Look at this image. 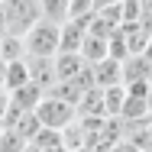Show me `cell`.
Here are the masks:
<instances>
[{
    "label": "cell",
    "instance_id": "cell-4",
    "mask_svg": "<svg viewBox=\"0 0 152 152\" xmlns=\"http://www.w3.org/2000/svg\"><path fill=\"white\" fill-rule=\"evenodd\" d=\"M91 16V13H88ZM88 16L81 20H65L58 26V52H81V42L88 36Z\"/></svg>",
    "mask_w": 152,
    "mask_h": 152
},
{
    "label": "cell",
    "instance_id": "cell-14",
    "mask_svg": "<svg viewBox=\"0 0 152 152\" xmlns=\"http://www.w3.org/2000/svg\"><path fill=\"white\" fill-rule=\"evenodd\" d=\"M29 146L23 136H16L13 129H0V152H23Z\"/></svg>",
    "mask_w": 152,
    "mask_h": 152
},
{
    "label": "cell",
    "instance_id": "cell-6",
    "mask_svg": "<svg viewBox=\"0 0 152 152\" xmlns=\"http://www.w3.org/2000/svg\"><path fill=\"white\" fill-rule=\"evenodd\" d=\"M29 68V84H36L39 91H52L55 88V58H26Z\"/></svg>",
    "mask_w": 152,
    "mask_h": 152
},
{
    "label": "cell",
    "instance_id": "cell-12",
    "mask_svg": "<svg viewBox=\"0 0 152 152\" xmlns=\"http://www.w3.org/2000/svg\"><path fill=\"white\" fill-rule=\"evenodd\" d=\"M23 58H26L23 36H3V39H0V61L10 65V61H23Z\"/></svg>",
    "mask_w": 152,
    "mask_h": 152
},
{
    "label": "cell",
    "instance_id": "cell-20",
    "mask_svg": "<svg viewBox=\"0 0 152 152\" xmlns=\"http://www.w3.org/2000/svg\"><path fill=\"white\" fill-rule=\"evenodd\" d=\"M136 3H142V0H136Z\"/></svg>",
    "mask_w": 152,
    "mask_h": 152
},
{
    "label": "cell",
    "instance_id": "cell-13",
    "mask_svg": "<svg viewBox=\"0 0 152 152\" xmlns=\"http://www.w3.org/2000/svg\"><path fill=\"white\" fill-rule=\"evenodd\" d=\"M39 10H42V20H52L61 26L71 13V0H39Z\"/></svg>",
    "mask_w": 152,
    "mask_h": 152
},
{
    "label": "cell",
    "instance_id": "cell-15",
    "mask_svg": "<svg viewBox=\"0 0 152 152\" xmlns=\"http://www.w3.org/2000/svg\"><path fill=\"white\" fill-rule=\"evenodd\" d=\"M88 13H94V0H71L68 20H81V16H88Z\"/></svg>",
    "mask_w": 152,
    "mask_h": 152
},
{
    "label": "cell",
    "instance_id": "cell-11",
    "mask_svg": "<svg viewBox=\"0 0 152 152\" xmlns=\"http://www.w3.org/2000/svg\"><path fill=\"white\" fill-rule=\"evenodd\" d=\"M104 94V117L107 120H120V110H123V100H126V88L117 84V88H107Z\"/></svg>",
    "mask_w": 152,
    "mask_h": 152
},
{
    "label": "cell",
    "instance_id": "cell-16",
    "mask_svg": "<svg viewBox=\"0 0 152 152\" xmlns=\"http://www.w3.org/2000/svg\"><path fill=\"white\" fill-rule=\"evenodd\" d=\"M113 3H120V0H94V13L104 10V7H113Z\"/></svg>",
    "mask_w": 152,
    "mask_h": 152
},
{
    "label": "cell",
    "instance_id": "cell-2",
    "mask_svg": "<svg viewBox=\"0 0 152 152\" xmlns=\"http://www.w3.org/2000/svg\"><path fill=\"white\" fill-rule=\"evenodd\" d=\"M3 16H7V36H26L42 20L39 0H3Z\"/></svg>",
    "mask_w": 152,
    "mask_h": 152
},
{
    "label": "cell",
    "instance_id": "cell-3",
    "mask_svg": "<svg viewBox=\"0 0 152 152\" xmlns=\"http://www.w3.org/2000/svg\"><path fill=\"white\" fill-rule=\"evenodd\" d=\"M32 113H36V120L42 123V129H55V133L68 129L71 123L78 120V110H75L71 104L58 100V97H52V94H45V97L39 100V107H36Z\"/></svg>",
    "mask_w": 152,
    "mask_h": 152
},
{
    "label": "cell",
    "instance_id": "cell-10",
    "mask_svg": "<svg viewBox=\"0 0 152 152\" xmlns=\"http://www.w3.org/2000/svg\"><path fill=\"white\" fill-rule=\"evenodd\" d=\"M84 65H97V61L107 58V39H97V36H84V42H81V52H78Z\"/></svg>",
    "mask_w": 152,
    "mask_h": 152
},
{
    "label": "cell",
    "instance_id": "cell-7",
    "mask_svg": "<svg viewBox=\"0 0 152 152\" xmlns=\"http://www.w3.org/2000/svg\"><path fill=\"white\" fill-rule=\"evenodd\" d=\"M149 81H152V61L146 55H129L123 61V88L149 84Z\"/></svg>",
    "mask_w": 152,
    "mask_h": 152
},
{
    "label": "cell",
    "instance_id": "cell-19",
    "mask_svg": "<svg viewBox=\"0 0 152 152\" xmlns=\"http://www.w3.org/2000/svg\"><path fill=\"white\" fill-rule=\"evenodd\" d=\"M146 139H149V149H152V120H149V126H146Z\"/></svg>",
    "mask_w": 152,
    "mask_h": 152
},
{
    "label": "cell",
    "instance_id": "cell-8",
    "mask_svg": "<svg viewBox=\"0 0 152 152\" xmlns=\"http://www.w3.org/2000/svg\"><path fill=\"white\" fill-rule=\"evenodd\" d=\"M84 68H88V65H84V58H81L78 52H58V55H55V84L78 78Z\"/></svg>",
    "mask_w": 152,
    "mask_h": 152
},
{
    "label": "cell",
    "instance_id": "cell-9",
    "mask_svg": "<svg viewBox=\"0 0 152 152\" xmlns=\"http://www.w3.org/2000/svg\"><path fill=\"white\" fill-rule=\"evenodd\" d=\"M26 84H29V68H26V58L3 65V91H7V94L20 91V88H26Z\"/></svg>",
    "mask_w": 152,
    "mask_h": 152
},
{
    "label": "cell",
    "instance_id": "cell-5",
    "mask_svg": "<svg viewBox=\"0 0 152 152\" xmlns=\"http://www.w3.org/2000/svg\"><path fill=\"white\" fill-rule=\"evenodd\" d=\"M88 68H91V78H94V88L97 91H107V88L123 84V61H117V58H104L97 65H88Z\"/></svg>",
    "mask_w": 152,
    "mask_h": 152
},
{
    "label": "cell",
    "instance_id": "cell-21",
    "mask_svg": "<svg viewBox=\"0 0 152 152\" xmlns=\"http://www.w3.org/2000/svg\"><path fill=\"white\" fill-rule=\"evenodd\" d=\"M0 3H3V0H0Z\"/></svg>",
    "mask_w": 152,
    "mask_h": 152
},
{
    "label": "cell",
    "instance_id": "cell-1",
    "mask_svg": "<svg viewBox=\"0 0 152 152\" xmlns=\"http://www.w3.org/2000/svg\"><path fill=\"white\" fill-rule=\"evenodd\" d=\"M23 45H26V58H55L58 55V23L39 20L23 36Z\"/></svg>",
    "mask_w": 152,
    "mask_h": 152
},
{
    "label": "cell",
    "instance_id": "cell-17",
    "mask_svg": "<svg viewBox=\"0 0 152 152\" xmlns=\"http://www.w3.org/2000/svg\"><path fill=\"white\" fill-rule=\"evenodd\" d=\"M7 36V16H3V3H0V39Z\"/></svg>",
    "mask_w": 152,
    "mask_h": 152
},
{
    "label": "cell",
    "instance_id": "cell-18",
    "mask_svg": "<svg viewBox=\"0 0 152 152\" xmlns=\"http://www.w3.org/2000/svg\"><path fill=\"white\" fill-rule=\"evenodd\" d=\"M146 107H149V117H152V81H149V88H146Z\"/></svg>",
    "mask_w": 152,
    "mask_h": 152
}]
</instances>
